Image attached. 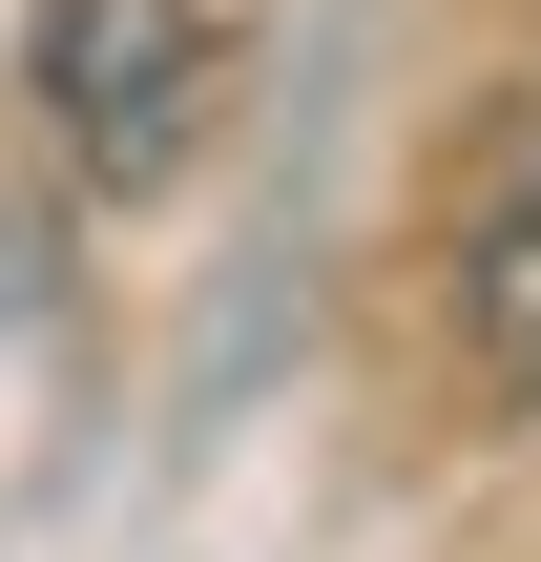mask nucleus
<instances>
[{
  "instance_id": "f03ea898",
  "label": "nucleus",
  "mask_w": 541,
  "mask_h": 562,
  "mask_svg": "<svg viewBox=\"0 0 541 562\" xmlns=\"http://www.w3.org/2000/svg\"><path fill=\"white\" fill-rule=\"evenodd\" d=\"M438 334H459V375L541 417V125L521 146H480V188H459V229H438Z\"/></svg>"
},
{
  "instance_id": "f257e3e1",
  "label": "nucleus",
  "mask_w": 541,
  "mask_h": 562,
  "mask_svg": "<svg viewBox=\"0 0 541 562\" xmlns=\"http://www.w3.org/2000/svg\"><path fill=\"white\" fill-rule=\"evenodd\" d=\"M21 83H42V125H63V167H83L104 209H146V188H188L208 125H229V21H208V0H42V21H21Z\"/></svg>"
}]
</instances>
